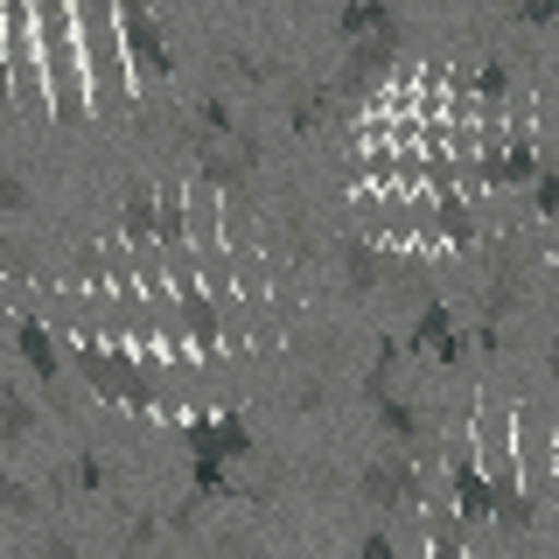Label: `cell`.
Listing matches in <instances>:
<instances>
[{"mask_svg": "<svg viewBox=\"0 0 559 559\" xmlns=\"http://www.w3.org/2000/svg\"><path fill=\"white\" fill-rule=\"evenodd\" d=\"M35 43H43V84H49V105H57L63 127H78L84 119V43H78V8H35Z\"/></svg>", "mask_w": 559, "mask_h": 559, "instance_id": "cell-1", "label": "cell"}, {"mask_svg": "<svg viewBox=\"0 0 559 559\" xmlns=\"http://www.w3.org/2000/svg\"><path fill=\"white\" fill-rule=\"evenodd\" d=\"M78 43H84V63H92V92H98V105H133L127 43H119V14H112V8H78Z\"/></svg>", "mask_w": 559, "mask_h": 559, "instance_id": "cell-2", "label": "cell"}, {"mask_svg": "<svg viewBox=\"0 0 559 559\" xmlns=\"http://www.w3.org/2000/svg\"><path fill=\"white\" fill-rule=\"evenodd\" d=\"M357 497L371 503V511L384 518H406L427 503V483H419V462L413 454H399V448H384L378 462H364V476H357Z\"/></svg>", "mask_w": 559, "mask_h": 559, "instance_id": "cell-3", "label": "cell"}, {"mask_svg": "<svg viewBox=\"0 0 559 559\" xmlns=\"http://www.w3.org/2000/svg\"><path fill=\"white\" fill-rule=\"evenodd\" d=\"M78 371H84V384H92V392L119 399V406H162L154 378L140 371V364H127L119 349H98V343H84V349H78Z\"/></svg>", "mask_w": 559, "mask_h": 559, "instance_id": "cell-4", "label": "cell"}, {"mask_svg": "<svg viewBox=\"0 0 559 559\" xmlns=\"http://www.w3.org/2000/svg\"><path fill=\"white\" fill-rule=\"evenodd\" d=\"M182 441H189V454L197 462H252L259 454V441H252V427H245V413H197L182 427Z\"/></svg>", "mask_w": 559, "mask_h": 559, "instance_id": "cell-5", "label": "cell"}, {"mask_svg": "<svg viewBox=\"0 0 559 559\" xmlns=\"http://www.w3.org/2000/svg\"><path fill=\"white\" fill-rule=\"evenodd\" d=\"M119 14V43H127V57L140 63V78H175V43H168V28L162 22H154V14L147 8H133V0H127V8H112Z\"/></svg>", "mask_w": 559, "mask_h": 559, "instance_id": "cell-6", "label": "cell"}, {"mask_svg": "<svg viewBox=\"0 0 559 559\" xmlns=\"http://www.w3.org/2000/svg\"><path fill=\"white\" fill-rule=\"evenodd\" d=\"M14 349H22V364L35 371V384H43V392L70 413V392H63V349H57V336H49V322L22 314V322H14Z\"/></svg>", "mask_w": 559, "mask_h": 559, "instance_id": "cell-7", "label": "cell"}, {"mask_svg": "<svg viewBox=\"0 0 559 559\" xmlns=\"http://www.w3.org/2000/svg\"><path fill=\"white\" fill-rule=\"evenodd\" d=\"M399 35H406V28H384V35H371V43H357V49H349V63L336 70V92H343V98H357L371 78H384V70H392Z\"/></svg>", "mask_w": 559, "mask_h": 559, "instance_id": "cell-8", "label": "cell"}, {"mask_svg": "<svg viewBox=\"0 0 559 559\" xmlns=\"http://www.w3.org/2000/svg\"><path fill=\"white\" fill-rule=\"evenodd\" d=\"M448 483H454V511H462V524H476V518H497V483H489L483 468L468 462V454H454Z\"/></svg>", "mask_w": 559, "mask_h": 559, "instance_id": "cell-9", "label": "cell"}, {"mask_svg": "<svg viewBox=\"0 0 559 559\" xmlns=\"http://www.w3.org/2000/svg\"><path fill=\"white\" fill-rule=\"evenodd\" d=\"M406 343H413V349H433L441 364H462V357H468V343L454 336V314H448L441 301L419 308V322H413V336H406Z\"/></svg>", "mask_w": 559, "mask_h": 559, "instance_id": "cell-10", "label": "cell"}, {"mask_svg": "<svg viewBox=\"0 0 559 559\" xmlns=\"http://www.w3.org/2000/svg\"><path fill=\"white\" fill-rule=\"evenodd\" d=\"M35 427H43V406H35L22 384H8V378H0V448H22Z\"/></svg>", "mask_w": 559, "mask_h": 559, "instance_id": "cell-11", "label": "cell"}, {"mask_svg": "<svg viewBox=\"0 0 559 559\" xmlns=\"http://www.w3.org/2000/svg\"><path fill=\"white\" fill-rule=\"evenodd\" d=\"M384 28H399V14H392V8H378V0H357V8H343V14H336V35H343L349 49L371 43V35H384Z\"/></svg>", "mask_w": 559, "mask_h": 559, "instance_id": "cell-12", "label": "cell"}, {"mask_svg": "<svg viewBox=\"0 0 559 559\" xmlns=\"http://www.w3.org/2000/svg\"><path fill=\"white\" fill-rule=\"evenodd\" d=\"M489 483H497V532H503V538H518L524 524H532V497L518 489V476H511V468H497Z\"/></svg>", "mask_w": 559, "mask_h": 559, "instance_id": "cell-13", "label": "cell"}, {"mask_svg": "<svg viewBox=\"0 0 559 559\" xmlns=\"http://www.w3.org/2000/svg\"><path fill=\"white\" fill-rule=\"evenodd\" d=\"M189 497H197V503H238L245 489H238V476L224 462H197V468H189Z\"/></svg>", "mask_w": 559, "mask_h": 559, "instance_id": "cell-14", "label": "cell"}, {"mask_svg": "<svg viewBox=\"0 0 559 559\" xmlns=\"http://www.w3.org/2000/svg\"><path fill=\"white\" fill-rule=\"evenodd\" d=\"M154 238L168 245L175 259H182V245H189V210H182V189L162 182V224H154Z\"/></svg>", "mask_w": 559, "mask_h": 559, "instance_id": "cell-15", "label": "cell"}, {"mask_svg": "<svg viewBox=\"0 0 559 559\" xmlns=\"http://www.w3.org/2000/svg\"><path fill=\"white\" fill-rule=\"evenodd\" d=\"M182 314H189V336H197L203 349H217V301H210V294H197L182 280Z\"/></svg>", "mask_w": 559, "mask_h": 559, "instance_id": "cell-16", "label": "cell"}, {"mask_svg": "<svg viewBox=\"0 0 559 559\" xmlns=\"http://www.w3.org/2000/svg\"><path fill=\"white\" fill-rule=\"evenodd\" d=\"M0 518H43V497H35V489L22 483V476H8V468H0Z\"/></svg>", "mask_w": 559, "mask_h": 559, "instance_id": "cell-17", "label": "cell"}, {"mask_svg": "<svg viewBox=\"0 0 559 559\" xmlns=\"http://www.w3.org/2000/svg\"><path fill=\"white\" fill-rule=\"evenodd\" d=\"M197 127H203L210 140H231V133H238V112L224 105V92H203V98H197Z\"/></svg>", "mask_w": 559, "mask_h": 559, "instance_id": "cell-18", "label": "cell"}, {"mask_svg": "<svg viewBox=\"0 0 559 559\" xmlns=\"http://www.w3.org/2000/svg\"><path fill=\"white\" fill-rule=\"evenodd\" d=\"M343 273H349V294H371L378 287V252H371V245H343Z\"/></svg>", "mask_w": 559, "mask_h": 559, "instance_id": "cell-19", "label": "cell"}, {"mask_svg": "<svg viewBox=\"0 0 559 559\" xmlns=\"http://www.w3.org/2000/svg\"><path fill=\"white\" fill-rule=\"evenodd\" d=\"M0 210H14V217H22V210H35V189H28L8 162H0Z\"/></svg>", "mask_w": 559, "mask_h": 559, "instance_id": "cell-20", "label": "cell"}, {"mask_svg": "<svg viewBox=\"0 0 559 559\" xmlns=\"http://www.w3.org/2000/svg\"><path fill=\"white\" fill-rule=\"evenodd\" d=\"M154 538H162V518H154V511H140V518L127 524V559H147Z\"/></svg>", "mask_w": 559, "mask_h": 559, "instance_id": "cell-21", "label": "cell"}, {"mask_svg": "<svg viewBox=\"0 0 559 559\" xmlns=\"http://www.w3.org/2000/svg\"><path fill=\"white\" fill-rule=\"evenodd\" d=\"M70 462H78V489H105V462H98L92 448H78Z\"/></svg>", "mask_w": 559, "mask_h": 559, "instance_id": "cell-22", "label": "cell"}, {"mask_svg": "<svg viewBox=\"0 0 559 559\" xmlns=\"http://www.w3.org/2000/svg\"><path fill=\"white\" fill-rule=\"evenodd\" d=\"M441 217H448V238H476V217H468V203H448Z\"/></svg>", "mask_w": 559, "mask_h": 559, "instance_id": "cell-23", "label": "cell"}, {"mask_svg": "<svg viewBox=\"0 0 559 559\" xmlns=\"http://www.w3.org/2000/svg\"><path fill=\"white\" fill-rule=\"evenodd\" d=\"M538 210H546V217H559V168L538 175Z\"/></svg>", "mask_w": 559, "mask_h": 559, "instance_id": "cell-24", "label": "cell"}, {"mask_svg": "<svg viewBox=\"0 0 559 559\" xmlns=\"http://www.w3.org/2000/svg\"><path fill=\"white\" fill-rule=\"evenodd\" d=\"M364 559H399L392 532H378V524H371V532H364Z\"/></svg>", "mask_w": 559, "mask_h": 559, "instance_id": "cell-25", "label": "cell"}, {"mask_svg": "<svg viewBox=\"0 0 559 559\" xmlns=\"http://www.w3.org/2000/svg\"><path fill=\"white\" fill-rule=\"evenodd\" d=\"M43 559H78V538H70V532H43Z\"/></svg>", "mask_w": 559, "mask_h": 559, "instance_id": "cell-26", "label": "cell"}, {"mask_svg": "<svg viewBox=\"0 0 559 559\" xmlns=\"http://www.w3.org/2000/svg\"><path fill=\"white\" fill-rule=\"evenodd\" d=\"M197 518H203V503H197V497H189V503H182V511H175V518H168V532H197Z\"/></svg>", "mask_w": 559, "mask_h": 559, "instance_id": "cell-27", "label": "cell"}, {"mask_svg": "<svg viewBox=\"0 0 559 559\" xmlns=\"http://www.w3.org/2000/svg\"><path fill=\"white\" fill-rule=\"evenodd\" d=\"M518 22H559V0H532V8H518Z\"/></svg>", "mask_w": 559, "mask_h": 559, "instance_id": "cell-28", "label": "cell"}, {"mask_svg": "<svg viewBox=\"0 0 559 559\" xmlns=\"http://www.w3.org/2000/svg\"><path fill=\"white\" fill-rule=\"evenodd\" d=\"M476 84H483V92H489V98H497V92H503V84H511V70H503V63H483V78H476Z\"/></svg>", "mask_w": 559, "mask_h": 559, "instance_id": "cell-29", "label": "cell"}, {"mask_svg": "<svg viewBox=\"0 0 559 559\" xmlns=\"http://www.w3.org/2000/svg\"><path fill=\"white\" fill-rule=\"evenodd\" d=\"M224 552H231V559H266V546H252V538H238V532L224 538Z\"/></svg>", "mask_w": 559, "mask_h": 559, "instance_id": "cell-30", "label": "cell"}]
</instances>
